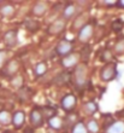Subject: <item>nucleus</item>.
I'll list each match as a JSON object with an SVG mask.
<instances>
[{"instance_id": "2f4dec72", "label": "nucleus", "mask_w": 124, "mask_h": 133, "mask_svg": "<svg viewBox=\"0 0 124 133\" xmlns=\"http://www.w3.org/2000/svg\"><path fill=\"white\" fill-rule=\"evenodd\" d=\"M0 27H1V23H0Z\"/></svg>"}, {"instance_id": "dca6fc26", "label": "nucleus", "mask_w": 124, "mask_h": 133, "mask_svg": "<svg viewBox=\"0 0 124 133\" xmlns=\"http://www.w3.org/2000/svg\"><path fill=\"white\" fill-rule=\"evenodd\" d=\"M76 12V6L72 5V4H69V5H66L64 7V10H63V19L65 18V19H69L71 18L75 15Z\"/></svg>"}, {"instance_id": "412c9836", "label": "nucleus", "mask_w": 124, "mask_h": 133, "mask_svg": "<svg viewBox=\"0 0 124 133\" xmlns=\"http://www.w3.org/2000/svg\"><path fill=\"white\" fill-rule=\"evenodd\" d=\"M83 109H84V111H86L87 114L92 115V114H94V112L98 110V104L95 102H87L86 104L83 105Z\"/></svg>"}, {"instance_id": "7c9ffc66", "label": "nucleus", "mask_w": 124, "mask_h": 133, "mask_svg": "<svg viewBox=\"0 0 124 133\" xmlns=\"http://www.w3.org/2000/svg\"><path fill=\"white\" fill-rule=\"evenodd\" d=\"M24 133H34V132H33V130H31V128H27V130L24 131Z\"/></svg>"}, {"instance_id": "6e6552de", "label": "nucleus", "mask_w": 124, "mask_h": 133, "mask_svg": "<svg viewBox=\"0 0 124 133\" xmlns=\"http://www.w3.org/2000/svg\"><path fill=\"white\" fill-rule=\"evenodd\" d=\"M17 38H18V30L17 29H11V30H9V32L4 34V42L9 47H13V46L17 45L18 42Z\"/></svg>"}, {"instance_id": "f03ea898", "label": "nucleus", "mask_w": 124, "mask_h": 133, "mask_svg": "<svg viewBox=\"0 0 124 133\" xmlns=\"http://www.w3.org/2000/svg\"><path fill=\"white\" fill-rule=\"evenodd\" d=\"M116 76H117V68H116V64L113 63L106 64L100 71V79L104 82H108V81L113 80Z\"/></svg>"}, {"instance_id": "9b49d317", "label": "nucleus", "mask_w": 124, "mask_h": 133, "mask_svg": "<svg viewBox=\"0 0 124 133\" xmlns=\"http://www.w3.org/2000/svg\"><path fill=\"white\" fill-rule=\"evenodd\" d=\"M24 121H25V114L23 111H16L12 115V121L11 122L13 123V126L16 128H21L23 125H24Z\"/></svg>"}, {"instance_id": "f257e3e1", "label": "nucleus", "mask_w": 124, "mask_h": 133, "mask_svg": "<svg viewBox=\"0 0 124 133\" xmlns=\"http://www.w3.org/2000/svg\"><path fill=\"white\" fill-rule=\"evenodd\" d=\"M87 75H88V70H87L86 64L76 65L75 73H74V82H75L76 87L78 88V90L84 87L86 81H87Z\"/></svg>"}, {"instance_id": "7ed1b4c3", "label": "nucleus", "mask_w": 124, "mask_h": 133, "mask_svg": "<svg viewBox=\"0 0 124 133\" xmlns=\"http://www.w3.org/2000/svg\"><path fill=\"white\" fill-rule=\"evenodd\" d=\"M72 42L70 41V40H60V41L58 42V45L55 46V52H57V55L58 56H63L65 57L68 56L69 53H71V51H72Z\"/></svg>"}, {"instance_id": "39448f33", "label": "nucleus", "mask_w": 124, "mask_h": 133, "mask_svg": "<svg viewBox=\"0 0 124 133\" xmlns=\"http://www.w3.org/2000/svg\"><path fill=\"white\" fill-rule=\"evenodd\" d=\"M76 103H77V99L74 95H66L64 96V98L62 99L60 102V107H62L63 110H65V111H71L74 110L76 107Z\"/></svg>"}, {"instance_id": "b1692460", "label": "nucleus", "mask_w": 124, "mask_h": 133, "mask_svg": "<svg viewBox=\"0 0 124 133\" xmlns=\"http://www.w3.org/2000/svg\"><path fill=\"white\" fill-rule=\"evenodd\" d=\"M11 84H12V86L16 88L23 87V77L22 76H13L12 80H11Z\"/></svg>"}, {"instance_id": "5701e85b", "label": "nucleus", "mask_w": 124, "mask_h": 133, "mask_svg": "<svg viewBox=\"0 0 124 133\" xmlns=\"http://www.w3.org/2000/svg\"><path fill=\"white\" fill-rule=\"evenodd\" d=\"M71 133H88V131H87V127L83 122H77L72 127Z\"/></svg>"}, {"instance_id": "6ab92c4d", "label": "nucleus", "mask_w": 124, "mask_h": 133, "mask_svg": "<svg viewBox=\"0 0 124 133\" xmlns=\"http://www.w3.org/2000/svg\"><path fill=\"white\" fill-rule=\"evenodd\" d=\"M0 14L5 16V17H9V16L14 14V7L12 5H10V4H5V5L0 7Z\"/></svg>"}, {"instance_id": "9d476101", "label": "nucleus", "mask_w": 124, "mask_h": 133, "mask_svg": "<svg viewBox=\"0 0 124 133\" xmlns=\"http://www.w3.org/2000/svg\"><path fill=\"white\" fill-rule=\"evenodd\" d=\"M18 68H19V63L16 59H11L10 62H7L6 66L3 70L4 76H14V74L17 73Z\"/></svg>"}, {"instance_id": "f3484780", "label": "nucleus", "mask_w": 124, "mask_h": 133, "mask_svg": "<svg viewBox=\"0 0 124 133\" xmlns=\"http://www.w3.org/2000/svg\"><path fill=\"white\" fill-rule=\"evenodd\" d=\"M46 71H47V64H46L45 62H39V63L35 65V68H34V74L38 77L42 76Z\"/></svg>"}, {"instance_id": "cd10ccee", "label": "nucleus", "mask_w": 124, "mask_h": 133, "mask_svg": "<svg viewBox=\"0 0 124 133\" xmlns=\"http://www.w3.org/2000/svg\"><path fill=\"white\" fill-rule=\"evenodd\" d=\"M111 58H112V53L108 51V50H105L103 52V55H101V61H110Z\"/></svg>"}, {"instance_id": "ddd939ff", "label": "nucleus", "mask_w": 124, "mask_h": 133, "mask_svg": "<svg viewBox=\"0 0 124 133\" xmlns=\"http://www.w3.org/2000/svg\"><path fill=\"white\" fill-rule=\"evenodd\" d=\"M47 9H48V5H47L46 3H38V4H35V5H34V7H33L31 12H33V15H34V16L40 17V16H43V15L46 14Z\"/></svg>"}, {"instance_id": "4be33fe9", "label": "nucleus", "mask_w": 124, "mask_h": 133, "mask_svg": "<svg viewBox=\"0 0 124 133\" xmlns=\"http://www.w3.org/2000/svg\"><path fill=\"white\" fill-rule=\"evenodd\" d=\"M24 25L25 28L28 30H30V32H36L39 29V23L36 21H34V19H27L24 22Z\"/></svg>"}, {"instance_id": "aec40b11", "label": "nucleus", "mask_w": 124, "mask_h": 133, "mask_svg": "<svg viewBox=\"0 0 124 133\" xmlns=\"http://www.w3.org/2000/svg\"><path fill=\"white\" fill-rule=\"evenodd\" d=\"M87 127V131H88V133H98L100 131V126L99 123H98V121H95V120H89L88 121V123L86 125Z\"/></svg>"}, {"instance_id": "393cba45", "label": "nucleus", "mask_w": 124, "mask_h": 133, "mask_svg": "<svg viewBox=\"0 0 124 133\" xmlns=\"http://www.w3.org/2000/svg\"><path fill=\"white\" fill-rule=\"evenodd\" d=\"M69 80H70V75L68 73H62L55 77V82L57 84H63V82H66Z\"/></svg>"}, {"instance_id": "c756f323", "label": "nucleus", "mask_w": 124, "mask_h": 133, "mask_svg": "<svg viewBox=\"0 0 124 133\" xmlns=\"http://www.w3.org/2000/svg\"><path fill=\"white\" fill-rule=\"evenodd\" d=\"M117 5H118V6H122V7H124V0H121V1H118V3H117Z\"/></svg>"}, {"instance_id": "c85d7f7f", "label": "nucleus", "mask_w": 124, "mask_h": 133, "mask_svg": "<svg viewBox=\"0 0 124 133\" xmlns=\"http://www.w3.org/2000/svg\"><path fill=\"white\" fill-rule=\"evenodd\" d=\"M113 28H114V30H119V29H122V22H119V21H116V22H113Z\"/></svg>"}, {"instance_id": "a878e982", "label": "nucleus", "mask_w": 124, "mask_h": 133, "mask_svg": "<svg viewBox=\"0 0 124 133\" xmlns=\"http://www.w3.org/2000/svg\"><path fill=\"white\" fill-rule=\"evenodd\" d=\"M6 58H7V52L5 51V50H0V69L3 68Z\"/></svg>"}, {"instance_id": "a211bd4d", "label": "nucleus", "mask_w": 124, "mask_h": 133, "mask_svg": "<svg viewBox=\"0 0 124 133\" xmlns=\"http://www.w3.org/2000/svg\"><path fill=\"white\" fill-rule=\"evenodd\" d=\"M12 121V115L10 114V111L7 110H1L0 111V123L1 125H9Z\"/></svg>"}, {"instance_id": "2eb2a0df", "label": "nucleus", "mask_w": 124, "mask_h": 133, "mask_svg": "<svg viewBox=\"0 0 124 133\" xmlns=\"http://www.w3.org/2000/svg\"><path fill=\"white\" fill-rule=\"evenodd\" d=\"M48 125H49L51 128L58 131L63 127V119L62 117H59V116H53V117L48 119Z\"/></svg>"}, {"instance_id": "1a4fd4ad", "label": "nucleus", "mask_w": 124, "mask_h": 133, "mask_svg": "<svg viewBox=\"0 0 124 133\" xmlns=\"http://www.w3.org/2000/svg\"><path fill=\"white\" fill-rule=\"evenodd\" d=\"M65 28V19H63V18H58V19H55L54 22H52L51 25L48 27V34L51 35H57L59 33H62Z\"/></svg>"}, {"instance_id": "423d86ee", "label": "nucleus", "mask_w": 124, "mask_h": 133, "mask_svg": "<svg viewBox=\"0 0 124 133\" xmlns=\"http://www.w3.org/2000/svg\"><path fill=\"white\" fill-rule=\"evenodd\" d=\"M30 123L33 127H41L43 125V116H42L41 109L40 108H34L30 112Z\"/></svg>"}, {"instance_id": "0eeeda50", "label": "nucleus", "mask_w": 124, "mask_h": 133, "mask_svg": "<svg viewBox=\"0 0 124 133\" xmlns=\"http://www.w3.org/2000/svg\"><path fill=\"white\" fill-rule=\"evenodd\" d=\"M92 35H93V25L90 23H87L78 30V40L81 42H88Z\"/></svg>"}, {"instance_id": "bb28decb", "label": "nucleus", "mask_w": 124, "mask_h": 133, "mask_svg": "<svg viewBox=\"0 0 124 133\" xmlns=\"http://www.w3.org/2000/svg\"><path fill=\"white\" fill-rule=\"evenodd\" d=\"M114 49H116V52L123 53L124 52V40H119V41L116 44Z\"/></svg>"}, {"instance_id": "f8f14e48", "label": "nucleus", "mask_w": 124, "mask_h": 133, "mask_svg": "<svg viewBox=\"0 0 124 133\" xmlns=\"http://www.w3.org/2000/svg\"><path fill=\"white\" fill-rule=\"evenodd\" d=\"M105 133H124V121H114L106 128Z\"/></svg>"}, {"instance_id": "4468645a", "label": "nucleus", "mask_w": 124, "mask_h": 133, "mask_svg": "<svg viewBox=\"0 0 124 133\" xmlns=\"http://www.w3.org/2000/svg\"><path fill=\"white\" fill-rule=\"evenodd\" d=\"M87 18H88V16H87L86 14H82V15H79V16H77L76 19H74L72 29H75V30H79L83 25L87 24Z\"/></svg>"}, {"instance_id": "20e7f679", "label": "nucleus", "mask_w": 124, "mask_h": 133, "mask_svg": "<svg viewBox=\"0 0 124 133\" xmlns=\"http://www.w3.org/2000/svg\"><path fill=\"white\" fill-rule=\"evenodd\" d=\"M79 53L78 52H71L69 53L68 56H65L60 61V64H62L65 69H70L72 66H76L78 64V61H79Z\"/></svg>"}]
</instances>
